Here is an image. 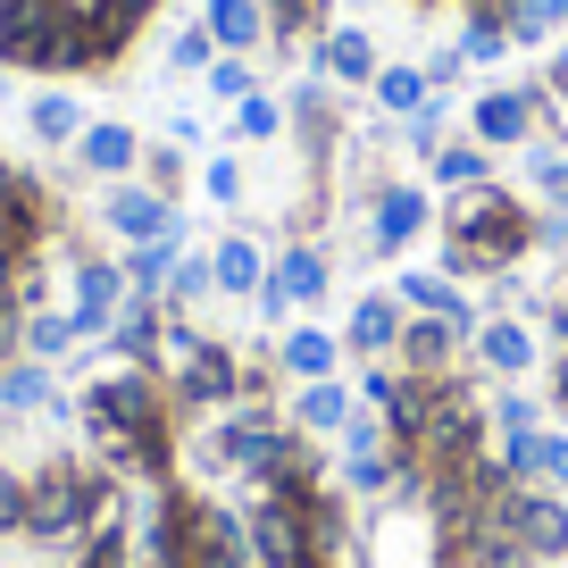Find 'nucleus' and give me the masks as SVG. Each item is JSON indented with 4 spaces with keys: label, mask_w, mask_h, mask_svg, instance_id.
<instances>
[{
    "label": "nucleus",
    "mask_w": 568,
    "mask_h": 568,
    "mask_svg": "<svg viewBox=\"0 0 568 568\" xmlns=\"http://www.w3.org/2000/svg\"><path fill=\"white\" fill-rule=\"evenodd\" d=\"M42 226H51L42 184H34V176H9V184H0V260H34V251H42Z\"/></svg>",
    "instance_id": "ddd939ff"
},
{
    "label": "nucleus",
    "mask_w": 568,
    "mask_h": 568,
    "mask_svg": "<svg viewBox=\"0 0 568 568\" xmlns=\"http://www.w3.org/2000/svg\"><path fill=\"white\" fill-rule=\"evenodd\" d=\"M326 485H276V494H251L243 501V544H251V568H310L318 544H310V501Z\"/></svg>",
    "instance_id": "20e7f679"
},
{
    "label": "nucleus",
    "mask_w": 568,
    "mask_h": 568,
    "mask_svg": "<svg viewBox=\"0 0 568 568\" xmlns=\"http://www.w3.org/2000/svg\"><path fill=\"white\" fill-rule=\"evenodd\" d=\"M160 335H168V302H134L125 293V310H118V326H109V352H118V368H151L160 359Z\"/></svg>",
    "instance_id": "a211bd4d"
},
{
    "label": "nucleus",
    "mask_w": 568,
    "mask_h": 568,
    "mask_svg": "<svg viewBox=\"0 0 568 568\" xmlns=\"http://www.w3.org/2000/svg\"><path fill=\"white\" fill-rule=\"evenodd\" d=\"M201 26H210L217 51H234V59H251V51L267 42V9H260V0H210V9H201Z\"/></svg>",
    "instance_id": "412c9836"
},
{
    "label": "nucleus",
    "mask_w": 568,
    "mask_h": 568,
    "mask_svg": "<svg viewBox=\"0 0 568 568\" xmlns=\"http://www.w3.org/2000/svg\"><path fill=\"white\" fill-rule=\"evenodd\" d=\"M0 535H26V477L0 468Z\"/></svg>",
    "instance_id": "4c0bfd02"
},
{
    "label": "nucleus",
    "mask_w": 568,
    "mask_h": 568,
    "mask_svg": "<svg viewBox=\"0 0 568 568\" xmlns=\"http://www.w3.org/2000/svg\"><path fill=\"white\" fill-rule=\"evenodd\" d=\"M260 9H267V42L310 51V42L326 34V0H260Z\"/></svg>",
    "instance_id": "a878e982"
},
{
    "label": "nucleus",
    "mask_w": 568,
    "mask_h": 568,
    "mask_svg": "<svg viewBox=\"0 0 568 568\" xmlns=\"http://www.w3.org/2000/svg\"><path fill=\"white\" fill-rule=\"evenodd\" d=\"M210 267H217V293H234V302H251L267 284V251L251 243V234H226V243L210 251Z\"/></svg>",
    "instance_id": "4be33fe9"
},
{
    "label": "nucleus",
    "mask_w": 568,
    "mask_h": 568,
    "mask_svg": "<svg viewBox=\"0 0 568 568\" xmlns=\"http://www.w3.org/2000/svg\"><path fill=\"white\" fill-rule=\"evenodd\" d=\"M75 343H84V326H75L68 310H26V359L51 368V359H68Z\"/></svg>",
    "instance_id": "bb28decb"
},
{
    "label": "nucleus",
    "mask_w": 568,
    "mask_h": 568,
    "mask_svg": "<svg viewBox=\"0 0 568 568\" xmlns=\"http://www.w3.org/2000/svg\"><path fill=\"white\" fill-rule=\"evenodd\" d=\"M26 125H34L42 142H75V134H84V109H75L68 92H34V109H26Z\"/></svg>",
    "instance_id": "7c9ffc66"
},
{
    "label": "nucleus",
    "mask_w": 568,
    "mask_h": 568,
    "mask_svg": "<svg viewBox=\"0 0 568 568\" xmlns=\"http://www.w3.org/2000/svg\"><path fill=\"white\" fill-rule=\"evenodd\" d=\"M310 568H343V560H310Z\"/></svg>",
    "instance_id": "49530a36"
},
{
    "label": "nucleus",
    "mask_w": 568,
    "mask_h": 568,
    "mask_svg": "<svg viewBox=\"0 0 568 568\" xmlns=\"http://www.w3.org/2000/svg\"><path fill=\"white\" fill-rule=\"evenodd\" d=\"M75 302H68V318L84 326V343L92 335H109L118 326V310H125V276H118V260H75Z\"/></svg>",
    "instance_id": "f8f14e48"
},
{
    "label": "nucleus",
    "mask_w": 568,
    "mask_h": 568,
    "mask_svg": "<svg viewBox=\"0 0 568 568\" xmlns=\"http://www.w3.org/2000/svg\"><path fill=\"white\" fill-rule=\"evenodd\" d=\"M109 518V468H84V460H51L26 477V535L34 544H75Z\"/></svg>",
    "instance_id": "7ed1b4c3"
},
{
    "label": "nucleus",
    "mask_w": 568,
    "mask_h": 568,
    "mask_svg": "<svg viewBox=\"0 0 568 568\" xmlns=\"http://www.w3.org/2000/svg\"><path fill=\"white\" fill-rule=\"evenodd\" d=\"M544 485L568 494V435H560V426H544Z\"/></svg>",
    "instance_id": "58836bf2"
},
{
    "label": "nucleus",
    "mask_w": 568,
    "mask_h": 568,
    "mask_svg": "<svg viewBox=\"0 0 568 568\" xmlns=\"http://www.w3.org/2000/svg\"><path fill=\"white\" fill-rule=\"evenodd\" d=\"M284 134V101L276 92H243L234 101V142H276Z\"/></svg>",
    "instance_id": "2f4dec72"
},
{
    "label": "nucleus",
    "mask_w": 568,
    "mask_h": 568,
    "mask_svg": "<svg viewBox=\"0 0 568 568\" xmlns=\"http://www.w3.org/2000/svg\"><path fill=\"white\" fill-rule=\"evenodd\" d=\"M376 68H385V59H376L368 26H326V34L302 51V75H326V84H352V92L376 84Z\"/></svg>",
    "instance_id": "0eeeda50"
},
{
    "label": "nucleus",
    "mask_w": 568,
    "mask_h": 568,
    "mask_svg": "<svg viewBox=\"0 0 568 568\" xmlns=\"http://www.w3.org/2000/svg\"><path fill=\"white\" fill-rule=\"evenodd\" d=\"M501 535H510V551H527L535 568H560L568 560V494L560 485H510Z\"/></svg>",
    "instance_id": "39448f33"
},
{
    "label": "nucleus",
    "mask_w": 568,
    "mask_h": 568,
    "mask_svg": "<svg viewBox=\"0 0 568 568\" xmlns=\"http://www.w3.org/2000/svg\"><path fill=\"white\" fill-rule=\"evenodd\" d=\"M460 59H468V68H477V59H510V26H501V9H468Z\"/></svg>",
    "instance_id": "c756f323"
},
{
    "label": "nucleus",
    "mask_w": 568,
    "mask_h": 568,
    "mask_svg": "<svg viewBox=\"0 0 568 568\" xmlns=\"http://www.w3.org/2000/svg\"><path fill=\"white\" fill-rule=\"evenodd\" d=\"M184 184V151H151V193H176Z\"/></svg>",
    "instance_id": "ea45409f"
},
{
    "label": "nucleus",
    "mask_w": 568,
    "mask_h": 568,
    "mask_svg": "<svg viewBox=\"0 0 568 568\" xmlns=\"http://www.w3.org/2000/svg\"><path fill=\"white\" fill-rule=\"evenodd\" d=\"M551 409H568V352H551V385H544Z\"/></svg>",
    "instance_id": "79ce46f5"
},
{
    "label": "nucleus",
    "mask_w": 568,
    "mask_h": 568,
    "mask_svg": "<svg viewBox=\"0 0 568 568\" xmlns=\"http://www.w3.org/2000/svg\"><path fill=\"white\" fill-rule=\"evenodd\" d=\"M0 409H9V418H26V409H59L51 368H42V359H9V368H0Z\"/></svg>",
    "instance_id": "b1692460"
},
{
    "label": "nucleus",
    "mask_w": 568,
    "mask_h": 568,
    "mask_svg": "<svg viewBox=\"0 0 568 568\" xmlns=\"http://www.w3.org/2000/svg\"><path fill=\"white\" fill-rule=\"evenodd\" d=\"M468 134H477L485 151H527V142H535V84H494V92H477Z\"/></svg>",
    "instance_id": "6e6552de"
},
{
    "label": "nucleus",
    "mask_w": 568,
    "mask_h": 568,
    "mask_svg": "<svg viewBox=\"0 0 568 568\" xmlns=\"http://www.w3.org/2000/svg\"><path fill=\"white\" fill-rule=\"evenodd\" d=\"M101 226L118 234V243H160V234H184V210L168 193H151V184H109V201H101Z\"/></svg>",
    "instance_id": "423d86ee"
},
{
    "label": "nucleus",
    "mask_w": 568,
    "mask_h": 568,
    "mask_svg": "<svg viewBox=\"0 0 568 568\" xmlns=\"http://www.w3.org/2000/svg\"><path fill=\"white\" fill-rule=\"evenodd\" d=\"M535 251V210L510 193V184H477V193H452L444 210V276H510Z\"/></svg>",
    "instance_id": "f03ea898"
},
{
    "label": "nucleus",
    "mask_w": 568,
    "mask_h": 568,
    "mask_svg": "<svg viewBox=\"0 0 568 568\" xmlns=\"http://www.w3.org/2000/svg\"><path fill=\"white\" fill-rule=\"evenodd\" d=\"M426 226H435L426 184H385V193H376V217H368V243H376V260H393V251H409Z\"/></svg>",
    "instance_id": "9b49d317"
},
{
    "label": "nucleus",
    "mask_w": 568,
    "mask_h": 568,
    "mask_svg": "<svg viewBox=\"0 0 568 568\" xmlns=\"http://www.w3.org/2000/svg\"><path fill=\"white\" fill-rule=\"evenodd\" d=\"M544 84H551V92H560V101H568V42H560V51H551V68H544Z\"/></svg>",
    "instance_id": "37998d69"
},
{
    "label": "nucleus",
    "mask_w": 568,
    "mask_h": 568,
    "mask_svg": "<svg viewBox=\"0 0 568 568\" xmlns=\"http://www.w3.org/2000/svg\"><path fill=\"white\" fill-rule=\"evenodd\" d=\"M176 260H184V234H160V243H125V251H118V276H125V293H134V302H160L168 276H176Z\"/></svg>",
    "instance_id": "aec40b11"
},
{
    "label": "nucleus",
    "mask_w": 568,
    "mask_h": 568,
    "mask_svg": "<svg viewBox=\"0 0 568 568\" xmlns=\"http://www.w3.org/2000/svg\"><path fill=\"white\" fill-rule=\"evenodd\" d=\"M352 409H359V393L343 385V376H318V385H293L284 426H302L310 444H318V435H343V426H352Z\"/></svg>",
    "instance_id": "2eb2a0df"
},
{
    "label": "nucleus",
    "mask_w": 568,
    "mask_h": 568,
    "mask_svg": "<svg viewBox=\"0 0 568 568\" xmlns=\"http://www.w3.org/2000/svg\"><path fill=\"white\" fill-rule=\"evenodd\" d=\"M210 59H217V34H210V26H176V42H168V68H184V75H193V68H210Z\"/></svg>",
    "instance_id": "72a5a7b5"
},
{
    "label": "nucleus",
    "mask_w": 568,
    "mask_h": 568,
    "mask_svg": "<svg viewBox=\"0 0 568 568\" xmlns=\"http://www.w3.org/2000/svg\"><path fill=\"white\" fill-rule=\"evenodd\" d=\"M84 435L101 452V468L118 477H151L168 485L176 477V402L151 368H109L101 385H84Z\"/></svg>",
    "instance_id": "f257e3e1"
},
{
    "label": "nucleus",
    "mask_w": 568,
    "mask_h": 568,
    "mask_svg": "<svg viewBox=\"0 0 568 568\" xmlns=\"http://www.w3.org/2000/svg\"><path fill=\"white\" fill-rule=\"evenodd\" d=\"M544 409H551V402H535V393L501 385L494 402H485V418H494V435H535V426H544Z\"/></svg>",
    "instance_id": "473e14b6"
},
{
    "label": "nucleus",
    "mask_w": 568,
    "mask_h": 568,
    "mask_svg": "<svg viewBox=\"0 0 568 568\" xmlns=\"http://www.w3.org/2000/svg\"><path fill=\"white\" fill-rule=\"evenodd\" d=\"M75 160H84V176L125 184V176L142 168V134H134V125H118V118H101V125H84V134H75Z\"/></svg>",
    "instance_id": "f3484780"
},
{
    "label": "nucleus",
    "mask_w": 568,
    "mask_h": 568,
    "mask_svg": "<svg viewBox=\"0 0 568 568\" xmlns=\"http://www.w3.org/2000/svg\"><path fill=\"white\" fill-rule=\"evenodd\" d=\"M201 193H210L217 210H234V201H243V160H210L201 168Z\"/></svg>",
    "instance_id": "e433bc0d"
},
{
    "label": "nucleus",
    "mask_w": 568,
    "mask_h": 568,
    "mask_svg": "<svg viewBox=\"0 0 568 568\" xmlns=\"http://www.w3.org/2000/svg\"><path fill=\"white\" fill-rule=\"evenodd\" d=\"M326 284H335V260H326L318 243H284L276 260H267V293H284L293 310H318Z\"/></svg>",
    "instance_id": "4468645a"
},
{
    "label": "nucleus",
    "mask_w": 568,
    "mask_h": 568,
    "mask_svg": "<svg viewBox=\"0 0 568 568\" xmlns=\"http://www.w3.org/2000/svg\"><path fill=\"white\" fill-rule=\"evenodd\" d=\"M426 168H435L444 193H477V184H494V151H485V142H444Z\"/></svg>",
    "instance_id": "5701e85b"
},
{
    "label": "nucleus",
    "mask_w": 568,
    "mask_h": 568,
    "mask_svg": "<svg viewBox=\"0 0 568 568\" xmlns=\"http://www.w3.org/2000/svg\"><path fill=\"white\" fill-rule=\"evenodd\" d=\"M518 176L544 193V210L568 217V151H560V142H527V151H518Z\"/></svg>",
    "instance_id": "393cba45"
},
{
    "label": "nucleus",
    "mask_w": 568,
    "mask_h": 568,
    "mask_svg": "<svg viewBox=\"0 0 568 568\" xmlns=\"http://www.w3.org/2000/svg\"><path fill=\"white\" fill-rule=\"evenodd\" d=\"M210 92H217V101H243V92H260V75H251V59L217 51V59H210Z\"/></svg>",
    "instance_id": "c9c22d12"
},
{
    "label": "nucleus",
    "mask_w": 568,
    "mask_h": 568,
    "mask_svg": "<svg viewBox=\"0 0 568 568\" xmlns=\"http://www.w3.org/2000/svg\"><path fill=\"white\" fill-rule=\"evenodd\" d=\"M460 343H468V335H460L452 318H409L393 368H409V376H452V368H460Z\"/></svg>",
    "instance_id": "dca6fc26"
},
{
    "label": "nucleus",
    "mask_w": 568,
    "mask_h": 568,
    "mask_svg": "<svg viewBox=\"0 0 568 568\" xmlns=\"http://www.w3.org/2000/svg\"><path fill=\"white\" fill-rule=\"evenodd\" d=\"M75 568H125V518H101V527L84 535V560Z\"/></svg>",
    "instance_id": "f704fd0d"
},
{
    "label": "nucleus",
    "mask_w": 568,
    "mask_h": 568,
    "mask_svg": "<svg viewBox=\"0 0 568 568\" xmlns=\"http://www.w3.org/2000/svg\"><path fill=\"white\" fill-rule=\"evenodd\" d=\"M210 293H217V267H210V251H184L160 302H168V310H176V318H184V310H193V302H210Z\"/></svg>",
    "instance_id": "c85d7f7f"
},
{
    "label": "nucleus",
    "mask_w": 568,
    "mask_h": 568,
    "mask_svg": "<svg viewBox=\"0 0 568 568\" xmlns=\"http://www.w3.org/2000/svg\"><path fill=\"white\" fill-rule=\"evenodd\" d=\"M402 9H435V0H402Z\"/></svg>",
    "instance_id": "a18cd8bd"
},
{
    "label": "nucleus",
    "mask_w": 568,
    "mask_h": 568,
    "mask_svg": "<svg viewBox=\"0 0 568 568\" xmlns=\"http://www.w3.org/2000/svg\"><path fill=\"white\" fill-rule=\"evenodd\" d=\"M468 568H535V560H527V551H510V535H494V544H485Z\"/></svg>",
    "instance_id": "a19ab883"
},
{
    "label": "nucleus",
    "mask_w": 568,
    "mask_h": 568,
    "mask_svg": "<svg viewBox=\"0 0 568 568\" xmlns=\"http://www.w3.org/2000/svg\"><path fill=\"white\" fill-rule=\"evenodd\" d=\"M276 368L293 376V385H318V376H335V368H343V335H326L318 318L284 326V343H276Z\"/></svg>",
    "instance_id": "6ab92c4d"
},
{
    "label": "nucleus",
    "mask_w": 568,
    "mask_h": 568,
    "mask_svg": "<svg viewBox=\"0 0 568 568\" xmlns=\"http://www.w3.org/2000/svg\"><path fill=\"white\" fill-rule=\"evenodd\" d=\"M402 326H409V310L393 302V293H359L352 318H343V359H359V368L393 359V352H402Z\"/></svg>",
    "instance_id": "1a4fd4ad"
},
{
    "label": "nucleus",
    "mask_w": 568,
    "mask_h": 568,
    "mask_svg": "<svg viewBox=\"0 0 568 568\" xmlns=\"http://www.w3.org/2000/svg\"><path fill=\"white\" fill-rule=\"evenodd\" d=\"M468 352H477V368H485V376L518 385V376L544 359V343H535V326H527V318H510V310H485V326H477V343H468Z\"/></svg>",
    "instance_id": "9d476101"
},
{
    "label": "nucleus",
    "mask_w": 568,
    "mask_h": 568,
    "mask_svg": "<svg viewBox=\"0 0 568 568\" xmlns=\"http://www.w3.org/2000/svg\"><path fill=\"white\" fill-rule=\"evenodd\" d=\"M376 109H385V118H418L426 101H435V84H426V68H376Z\"/></svg>",
    "instance_id": "cd10ccee"
},
{
    "label": "nucleus",
    "mask_w": 568,
    "mask_h": 568,
    "mask_svg": "<svg viewBox=\"0 0 568 568\" xmlns=\"http://www.w3.org/2000/svg\"><path fill=\"white\" fill-rule=\"evenodd\" d=\"M460 9H501V0H460Z\"/></svg>",
    "instance_id": "c03bdc74"
}]
</instances>
